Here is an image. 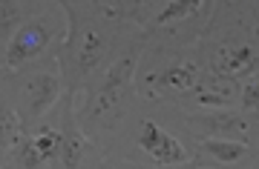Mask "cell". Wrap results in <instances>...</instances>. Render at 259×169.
<instances>
[{
  "label": "cell",
  "mask_w": 259,
  "mask_h": 169,
  "mask_svg": "<svg viewBox=\"0 0 259 169\" xmlns=\"http://www.w3.org/2000/svg\"><path fill=\"white\" fill-rule=\"evenodd\" d=\"M136 55H139V46H133L121 60H115V63L110 66V72L104 75V83H101V89H98V101H95V106H93V115H101V112H107V109H112V106L124 98V92L130 89V80H133Z\"/></svg>",
  "instance_id": "1"
},
{
  "label": "cell",
  "mask_w": 259,
  "mask_h": 169,
  "mask_svg": "<svg viewBox=\"0 0 259 169\" xmlns=\"http://www.w3.org/2000/svg\"><path fill=\"white\" fill-rule=\"evenodd\" d=\"M49 43V29L44 23H26V26H20V32L15 38L9 40V46H6V57H3V66L6 69H18L29 60V57L40 55V49H47Z\"/></svg>",
  "instance_id": "2"
},
{
  "label": "cell",
  "mask_w": 259,
  "mask_h": 169,
  "mask_svg": "<svg viewBox=\"0 0 259 169\" xmlns=\"http://www.w3.org/2000/svg\"><path fill=\"white\" fill-rule=\"evenodd\" d=\"M141 149L150 152L153 158L161 163V166H179L187 160V152L179 146V141L173 135L161 132L153 121H144V129H141Z\"/></svg>",
  "instance_id": "3"
},
{
  "label": "cell",
  "mask_w": 259,
  "mask_h": 169,
  "mask_svg": "<svg viewBox=\"0 0 259 169\" xmlns=\"http://www.w3.org/2000/svg\"><path fill=\"white\" fill-rule=\"evenodd\" d=\"M210 66L222 77H242L259 66V55L250 46H216Z\"/></svg>",
  "instance_id": "4"
},
{
  "label": "cell",
  "mask_w": 259,
  "mask_h": 169,
  "mask_svg": "<svg viewBox=\"0 0 259 169\" xmlns=\"http://www.w3.org/2000/svg\"><path fill=\"white\" fill-rule=\"evenodd\" d=\"M58 77L52 72H37V75L29 77L26 83V104H29V112L32 115H44L49 106L58 101Z\"/></svg>",
  "instance_id": "5"
},
{
  "label": "cell",
  "mask_w": 259,
  "mask_h": 169,
  "mask_svg": "<svg viewBox=\"0 0 259 169\" xmlns=\"http://www.w3.org/2000/svg\"><path fill=\"white\" fill-rule=\"evenodd\" d=\"M61 146H64L61 132H44L26 143V149L20 155V166H40L44 160H52L55 155H61Z\"/></svg>",
  "instance_id": "6"
},
{
  "label": "cell",
  "mask_w": 259,
  "mask_h": 169,
  "mask_svg": "<svg viewBox=\"0 0 259 169\" xmlns=\"http://www.w3.org/2000/svg\"><path fill=\"white\" fill-rule=\"evenodd\" d=\"M199 126H204L207 132L213 135H225V138H236V135H245V121L239 115H231V112H210V115H199L196 118Z\"/></svg>",
  "instance_id": "7"
},
{
  "label": "cell",
  "mask_w": 259,
  "mask_h": 169,
  "mask_svg": "<svg viewBox=\"0 0 259 169\" xmlns=\"http://www.w3.org/2000/svg\"><path fill=\"white\" fill-rule=\"evenodd\" d=\"M101 55H104V40L95 32H87L81 46H78V69H81L83 75L93 72L95 66H98V60H101Z\"/></svg>",
  "instance_id": "8"
},
{
  "label": "cell",
  "mask_w": 259,
  "mask_h": 169,
  "mask_svg": "<svg viewBox=\"0 0 259 169\" xmlns=\"http://www.w3.org/2000/svg\"><path fill=\"white\" fill-rule=\"evenodd\" d=\"M204 152H210L213 158L219 160V163H233V160H239L245 155V143L242 141H222V138H210V141L202 143Z\"/></svg>",
  "instance_id": "9"
},
{
  "label": "cell",
  "mask_w": 259,
  "mask_h": 169,
  "mask_svg": "<svg viewBox=\"0 0 259 169\" xmlns=\"http://www.w3.org/2000/svg\"><path fill=\"white\" fill-rule=\"evenodd\" d=\"M202 3L204 0H170L164 9H161V15L156 18V26H170V23H176V20L193 15Z\"/></svg>",
  "instance_id": "10"
},
{
  "label": "cell",
  "mask_w": 259,
  "mask_h": 169,
  "mask_svg": "<svg viewBox=\"0 0 259 169\" xmlns=\"http://www.w3.org/2000/svg\"><path fill=\"white\" fill-rule=\"evenodd\" d=\"M81 152H83V138L81 132L72 129V123L64 132V146H61V166H78L81 163Z\"/></svg>",
  "instance_id": "11"
},
{
  "label": "cell",
  "mask_w": 259,
  "mask_h": 169,
  "mask_svg": "<svg viewBox=\"0 0 259 169\" xmlns=\"http://www.w3.org/2000/svg\"><path fill=\"white\" fill-rule=\"evenodd\" d=\"M196 80V66L193 63H179L173 66V69H167L164 75H158V83H164V86H173V89H190Z\"/></svg>",
  "instance_id": "12"
},
{
  "label": "cell",
  "mask_w": 259,
  "mask_h": 169,
  "mask_svg": "<svg viewBox=\"0 0 259 169\" xmlns=\"http://www.w3.org/2000/svg\"><path fill=\"white\" fill-rule=\"evenodd\" d=\"M110 15H121V18H136L141 9H147L150 0H98Z\"/></svg>",
  "instance_id": "13"
},
{
  "label": "cell",
  "mask_w": 259,
  "mask_h": 169,
  "mask_svg": "<svg viewBox=\"0 0 259 169\" xmlns=\"http://www.w3.org/2000/svg\"><path fill=\"white\" fill-rule=\"evenodd\" d=\"M18 6H15V0H3V9H0V26H3V35L9 32L15 23H18Z\"/></svg>",
  "instance_id": "14"
},
{
  "label": "cell",
  "mask_w": 259,
  "mask_h": 169,
  "mask_svg": "<svg viewBox=\"0 0 259 169\" xmlns=\"http://www.w3.org/2000/svg\"><path fill=\"white\" fill-rule=\"evenodd\" d=\"M242 106L245 109H256L259 106V77H253L250 83H245V89H242Z\"/></svg>",
  "instance_id": "15"
}]
</instances>
